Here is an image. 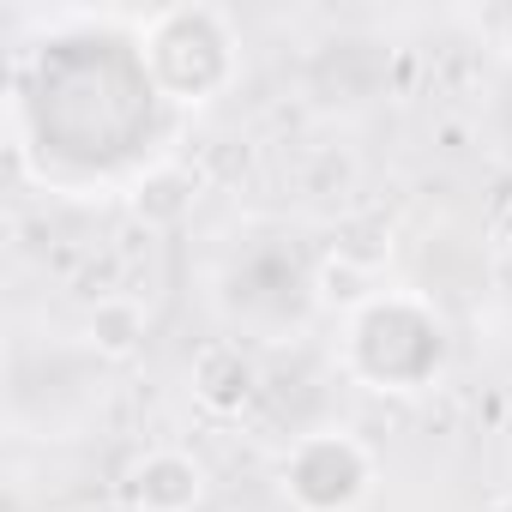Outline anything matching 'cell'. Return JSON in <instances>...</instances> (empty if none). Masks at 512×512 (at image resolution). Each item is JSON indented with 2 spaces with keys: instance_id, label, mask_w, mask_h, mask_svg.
<instances>
[{
  "instance_id": "obj_1",
  "label": "cell",
  "mask_w": 512,
  "mask_h": 512,
  "mask_svg": "<svg viewBox=\"0 0 512 512\" xmlns=\"http://www.w3.org/2000/svg\"><path fill=\"white\" fill-rule=\"evenodd\" d=\"M127 494H133L139 512H187V506L199 500V464L181 458V452H151V458L133 470Z\"/></svg>"
}]
</instances>
